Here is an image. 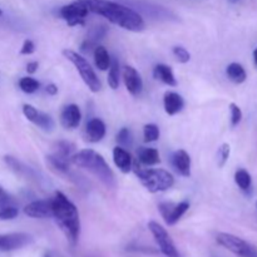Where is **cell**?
<instances>
[{"label":"cell","instance_id":"6da1fadb","mask_svg":"<svg viewBox=\"0 0 257 257\" xmlns=\"http://www.w3.org/2000/svg\"><path fill=\"white\" fill-rule=\"evenodd\" d=\"M89 13L104 17L108 22L130 32H142L146 24L143 18L131 8L109 0H82Z\"/></svg>","mask_w":257,"mask_h":257},{"label":"cell","instance_id":"7a4b0ae2","mask_svg":"<svg viewBox=\"0 0 257 257\" xmlns=\"http://www.w3.org/2000/svg\"><path fill=\"white\" fill-rule=\"evenodd\" d=\"M52 207L53 217H54L57 225L63 231L68 241L72 245H75L80 233V220L78 208L60 191H57L54 193V197L52 198Z\"/></svg>","mask_w":257,"mask_h":257},{"label":"cell","instance_id":"3957f363","mask_svg":"<svg viewBox=\"0 0 257 257\" xmlns=\"http://www.w3.org/2000/svg\"><path fill=\"white\" fill-rule=\"evenodd\" d=\"M70 162L77 167L89 171L105 187L113 188L115 186L114 173L100 153L93 150H82L70 157Z\"/></svg>","mask_w":257,"mask_h":257},{"label":"cell","instance_id":"277c9868","mask_svg":"<svg viewBox=\"0 0 257 257\" xmlns=\"http://www.w3.org/2000/svg\"><path fill=\"white\" fill-rule=\"evenodd\" d=\"M135 172L140 178L141 183L150 191L151 193L163 192L170 190L175 183V178L168 171L153 170V168H142L141 166H135Z\"/></svg>","mask_w":257,"mask_h":257},{"label":"cell","instance_id":"5b68a950","mask_svg":"<svg viewBox=\"0 0 257 257\" xmlns=\"http://www.w3.org/2000/svg\"><path fill=\"white\" fill-rule=\"evenodd\" d=\"M63 55L77 68L78 73L82 77L83 82L87 84V87L92 90L93 93H97L102 89V83L98 79L97 74L93 70V68L90 67V64L88 63V60L84 57H82L80 54H78L77 52L70 49H64L63 50Z\"/></svg>","mask_w":257,"mask_h":257},{"label":"cell","instance_id":"8992f818","mask_svg":"<svg viewBox=\"0 0 257 257\" xmlns=\"http://www.w3.org/2000/svg\"><path fill=\"white\" fill-rule=\"evenodd\" d=\"M216 241H217L221 246L227 248L228 251H231V252L236 253V255L241 257L257 256L255 248H253L250 243L246 242V241L242 240V238L237 237V236L231 235V233L220 232L217 236H216Z\"/></svg>","mask_w":257,"mask_h":257},{"label":"cell","instance_id":"52a82bcc","mask_svg":"<svg viewBox=\"0 0 257 257\" xmlns=\"http://www.w3.org/2000/svg\"><path fill=\"white\" fill-rule=\"evenodd\" d=\"M148 228H150L151 233L155 237L156 242H157L158 247H160L161 252L163 255L167 257H178V251L176 248L175 243H173V240L171 238V236L168 235V232L163 226H161L156 221H150L148 222Z\"/></svg>","mask_w":257,"mask_h":257},{"label":"cell","instance_id":"ba28073f","mask_svg":"<svg viewBox=\"0 0 257 257\" xmlns=\"http://www.w3.org/2000/svg\"><path fill=\"white\" fill-rule=\"evenodd\" d=\"M88 14H89V10L82 0H75L74 3L64 5L60 9V17L67 22L69 27L84 24Z\"/></svg>","mask_w":257,"mask_h":257},{"label":"cell","instance_id":"9c48e42d","mask_svg":"<svg viewBox=\"0 0 257 257\" xmlns=\"http://www.w3.org/2000/svg\"><path fill=\"white\" fill-rule=\"evenodd\" d=\"M188 208H190V202H187V201H182L180 203L162 202L158 205L161 216L168 226L176 225L182 218V216L187 212Z\"/></svg>","mask_w":257,"mask_h":257},{"label":"cell","instance_id":"30bf717a","mask_svg":"<svg viewBox=\"0 0 257 257\" xmlns=\"http://www.w3.org/2000/svg\"><path fill=\"white\" fill-rule=\"evenodd\" d=\"M23 113H24L25 118L28 120L34 123L40 130L45 131V132H52L54 130L55 123L53 120V118L49 114H47V113L42 112V110H38L32 104L23 105Z\"/></svg>","mask_w":257,"mask_h":257},{"label":"cell","instance_id":"8fae6325","mask_svg":"<svg viewBox=\"0 0 257 257\" xmlns=\"http://www.w3.org/2000/svg\"><path fill=\"white\" fill-rule=\"evenodd\" d=\"M33 242V237L24 232L0 235V251H14L25 247Z\"/></svg>","mask_w":257,"mask_h":257},{"label":"cell","instance_id":"7c38bea8","mask_svg":"<svg viewBox=\"0 0 257 257\" xmlns=\"http://www.w3.org/2000/svg\"><path fill=\"white\" fill-rule=\"evenodd\" d=\"M24 213L32 218H48L53 217L52 200L33 201L25 206Z\"/></svg>","mask_w":257,"mask_h":257},{"label":"cell","instance_id":"4fadbf2b","mask_svg":"<svg viewBox=\"0 0 257 257\" xmlns=\"http://www.w3.org/2000/svg\"><path fill=\"white\" fill-rule=\"evenodd\" d=\"M123 80H124L125 88L132 95L138 97L142 93L143 80L141 78L140 73L133 67H131V65L124 67V69H123Z\"/></svg>","mask_w":257,"mask_h":257},{"label":"cell","instance_id":"5bb4252c","mask_svg":"<svg viewBox=\"0 0 257 257\" xmlns=\"http://www.w3.org/2000/svg\"><path fill=\"white\" fill-rule=\"evenodd\" d=\"M82 113L77 104H68L63 108L60 113V124L65 130H75L80 124Z\"/></svg>","mask_w":257,"mask_h":257},{"label":"cell","instance_id":"9a60e30c","mask_svg":"<svg viewBox=\"0 0 257 257\" xmlns=\"http://www.w3.org/2000/svg\"><path fill=\"white\" fill-rule=\"evenodd\" d=\"M87 140L92 143L100 142L105 136V124L99 118H92L85 127Z\"/></svg>","mask_w":257,"mask_h":257},{"label":"cell","instance_id":"2e32d148","mask_svg":"<svg viewBox=\"0 0 257 257\" xmlns=\"http://www.w3.org/2000/svg\"><path fill=\"white\" fill-rule=\"evenodd\" d=\"M107 27L105 25H99V27H94L89 30L87 38L83 42L82 47H80V50L84 53H89L90 50L94 49L98 45V42L102 40L103 38L107 34Z\"/></svg>","mask_w":257,"mask_h":257},{"label":"cell","instance_id":"e0dca14e","mask_svg":"<svg viewBox=\"0 0 257 257\" xmlns=\"http://www.w3.org/2000/svg\"><path fill=\"white\" fill-rule=\"evenodd\" d=\"M172 165L175 170L183 177L191 176V157L186 151L178 150L173 153Z\"/></svg>","mask_w":257,"mask_h":257},{"label":"cell","instance_id":"ac0fdd59","mask_svg":"<svg viewBox=\"0 0 257 257\" xmlns=\"http://www.w3.org/2000/svg\"><path fill=\"white\" fill-rule=\"evenodd\" d=\"M113 161H114V165L117 166L118 170L122 173L131 172L133 167L132 156L127 150H124L120 146H117L113 150Z\"/></svg>","mask_w":257,"mask_h":257},{"label":"cell","instance_id":"d6986e66","mask_svg":"<svg viewBox=\"0 0 257 257\" xmlns=\"http://www.w3.org/2000/svg\"><path fill=\"white\" fill-rule=\"evenodd\" d=\"M163 104H165V110L168 115H175L183 109L185 100L178 93L166 92L165 97H163Z\"/></svg>","mask_w":257,"mask_h":257},{"label":"cell","instance_id":"ffe728a7","mask_svg":"<svg viewBox=\"0 0 257 257\" xmlns=\"http://www.w3.org/2000/svg\"><path fill=\"white\" fill-rule=\"evenodd\" d=\"M5 163L10 167V170L13 172H15L17 175L22 176V177L25 178H32V180H37V176H35V172L32 170V168L27 167L25 165H23L20 161H18L17 158L13 157V156H5L4 157Z\"/></svg>","mask_w":257,"mask_h":257},{"label":"cell","instance_id":"44dd1931","mask_svg":"<svg viewBox=\"0 0 257 257\" xmlns=\"http://www.w3.org/2000/svg\"><path fill=\"white\" fill-rule=\"evenodd\" d=\"M153 77H155L156 79L163 82L165 84L171 85V87H176V85H177V80H176L172 69L166 64L156 65L155 69H153Z\"/></svg>","mask_w":257,"mask_h":257},{"label":"cell","instance_id":"7402d4cb","mask_svg":"<svg viewBox=\"0 0 257 257\" xmlns=\"http://www.w3.org/2000/svg\"><path fill=\"white\" fill-rule=\"evenodd\" d=\"M138 161L145 166H155L161 162L160 153L156 148L141 147L138 150Z\"/></svg>","mask_w":257,"mask_h":257},{"label":"cell","instance_id":"603a6c76","mask_svg":"<svg viewBox=\"0 0 257 257\" xmlns=\"http://www.w3.org/2000/svg\"><path fill=\"white\" fill-rule=\"evenodd\" d=\"M110 62H112V58H110L107 49L102 45H97L94 48V63L98 69L108 70L110 67Z\"/></svg>","mask_w":257,"mask_h":257},{"label":"cell","instance_id":"cb8c5ba5","mask_svg":"<svg viewBox=\"0 0 257 257\" xmlns=\"http://www.w3.org/2000/svg\"><path fill=\"white\" fill-rule=\"evenodd\" d=\"M226 73H227V77L230 78V80H232L236 84H241L247 78V73H246L245 68L238 64V63H231L227 69H226Z\"/></svg>","mask_w":257,"mask_h":257},{"label":"cell","instance_id":"d4e9b609","mask_svg":"<svg viewBox=\"0 0 257 257\" xmlns=\"http://www.w3.org/2000/svg\"><path fill=\"white\" fill-rule=\"evenodd\" d=\"M47 162L49 163V166L52 167V170H54L58 173H69V165H68V160L64 158H60L58 156L52 155L47 157Z\"/></svg>","mask_w":257,"mask_h":257},{"label":"cell","instance_id":"484cf974","mask_svg":"<svg viewBox=\"0 0 257 257\" xmlns=\"http://www.w3.org/2000/svg\"><path fill=\"white\" fill-rule=\"evenodd\" d=\"M55 147H57V152H55L54 155L60 158L70 161V157L74 155L75 145L68 142V141H60V142H58L57 145H55Z\"/></svg>","mask_w":257,"mask_h":257},{"label":"cell","instance_id":"4316f807","mask_svg":"<svg viewBox=\"0 0 257 257\" xmlns=\"http://www.w3.org/2000/svg\"><path fill=\"white\" fill-rule=\"evenodd\" d=\"M108 84L112 89H117L119 87V63L117 59H112L108 72Z\"/></svg>","mask_w":257,"mask_h":257},{"label":"cell","instance_id":"83f0119b","mask_svg":"<svg viewBox=\"0 0 257 257\" xmlns=\"http://www.w3.org/2000/svg\"><path fill=\"white\" fill-rule=\"evenodd\" d=\"M235 182L242 191H247L251 187V176L246 170H237L235 173Z\"/></svg>","mask_w":257,"mask_h":257},{"label":"cell","instance_id":"f1b7e54d","mask_svg":"<svg viewBox=\"0 0 257 257\" xmlns=\"http://www.w3.org/2000/svg\"><path fill=\"white\" fill-rule=\"evenodd\" d=\"M19 87L24 93L32 94V93L37 92V90L39 89L40 84L37 79H34V78L24 77L19 80Z\"/></svg>","mask_w":257,"mask_h":257},{"label":"cell","instance_id":"f546056e","mask_svg":"<svg viewBox=\"0 0 257 257\" xmlns=\"http://www.w3.org/2000/svg\"><path fill=\"white\" fill-rule=\"evenodd\" d=\"M143 137H145V142H156L160 138V128L153 123L146 124L143 127Z\"/></svg>","mask_w":257,"mask_h":257},{"label":"cell","instance_id":"4dcf8cb0","mask_svg":"<svg viewBox=\"0 0 257 257\" xmlns=\"http://www.w3.org/2000/svg\"><path fill=\"white\" fill-rule=\"evenodd\" d=\"M117 142L119 143L120 147L131 148L133 145V136L128 128H122L117 135Z\"/></svg>","mask_w":257,"mask_h":257},{"label":"cell","instance_id":"1f68e13d","mask_svg":"<svg viewBox=\"0 0 257 257\" xmlns=\"http://www.w3.org/2000/svg\"><path fill=\"white\" fill-rule=\"evenodd\" d=\"M18 215H19V210L14 205L0 206V220L2 221L13 220Z\"/></svg>","mask_w":257,"mask_h":257},{"label":"cell","instance_id":"d6a6232c","mask_svg":"<svg viewBox=\"0 0 257 257\" xmlns=\"http://www.w3.org/2000/svg\"><path fill=\"white\" fill-rule=\"evenodd\" d=\"M230 153H231V148L228 143H223L220 148H218L217 152V163L218 167L222 168L225 167V165L227 163L228 158H230Z\"/></svg>","mask_w":257,"mask_h":257},{"label":"cell","instance_id":"836d02e7","mask_svg":"<svg viewBox=\"0 0 257 257\" xmlns=\"http://www.w3.org/2000/svg\"><path fill=\"white\" fill-rule=\"evenodd\" d=\"M230 112H231V125L236 127L238 125V123L242 119V110L238 107L236 103H231L230 104Z\"/></svg>","mask_w":257,"mask_h":257},{"label":"cell","instance_id":"e575fe53","mask_svg":"<svg viewBox=\"0 0 257 257\" xmlns=\"http://www.w3.org/2000/svg\"><path fill=\"white\" fill-rule=\"evenodd\" d=\"M173 54H175V57L177 58V60L180 63H188L191 59V54L187 52V50L185 49V48L182 47H175L173 48Z\"/></svg>","mask_w":257,"mask_h":257},{"label":"cell","instance_id":"d590c367","mask_svg":"<svg viewBox=\"0 0 257 257\" xmlns=\"http://www.w3.org/2000/svg\"><path fill=\"white\" fill-rule=\"evenodd\" d=\"M14 200H13L12 196L7 192V191L3 188V186L0 185V206H7V205H13Z\"/></svg>","mask_w":257,"mask_h":257},{"label":"cell","instance_id":"8d00e7d4","mask_svg":"<svg viewBox=\"0 0 257 257\" xmlns=\"http://www.w3.org/2000/svg\"><path fill=\"white\" fill-rule=\"evenodd\" d=\"M34 52H35L34 43H33L32 40H29V39L24 40V43H23L22 49H20V54L30 55V54H33V53H34Z\"/></svg>","mask_w":257,"mask_h":257},{"label":"cell","instance_id":"74e56055","mask_svg":"<svg viewBox=\"0 0 257 257\" xmlns=\"http://www.w3.org/2000/svg\"><path fill=\"white\" fill-rule=\"evenodd\" d=\"M38 68H39V63H38V62H29L27 64V72L29 73V74H34V73L38 70Z\"/></svg>","mask_w":257,"mask_h":257},{"label":"cell","instance_id":"f35d334b","mask_svg":"<svg viewBox=\"0 0 257 257\" xmlns=\"http://www.w3.org/2000/svg\"><path fill=\"white\" fill-rule=\"evenodd\" d=\"M45 90H47L48 94L55 95L58 93V87L55 84H53V83H50V84H48L47 87H45Z\"/></svg>","mask_w":257,"mask_h":257},{"label":"cell","instance_id":"ab89813d","mask_svg":"<svg viewBox=\"0 0 257 257\" xmlns=\"http://www.w3.org/2000/svg\"><path fill=\"white\" fill-rule=\"evenodd\" d=\"M253 60H255V64L257 65V48L255 49V52H253Z\"/></svg>","mask_w":257,"mask_h":257},{"label":"cell","instance_id":"60d3db41","mask_svg":"<svg viewBox=\"0 0 257 257\" xmlns=\"http://www.w3.org/2000/svg\"><path fill=\"white\" fill-rule=\"evenodd\" d=\"M256 206H257V203H256Z\"/></svg>","mask_w":257,"mask_h":257}]
</instances>
